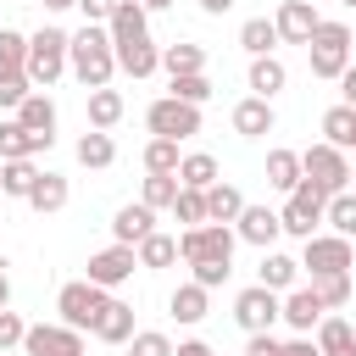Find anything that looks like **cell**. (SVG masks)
Returning a JSON list of instances; mask_svg holds the SVG:
<instances>
[{
  "label": "cell",
  "instance_id": "91938a15",
  "mask_svg": "<svg viewBox=\"0 0 356 356\" xmlns=\"http://www.w3.org/2000/svg\"><path fill=\"white\" fill-rule=\"evenodd\" d=\"M339 6H350V11H356V0H339Z\"/></svg>",
  "mask_w": 356,
  "mask_h": 356
},
{
  "label": "cell",
  "instance_id": "d4e9b609",
  "mask_svg": "<svg viewBox=\"0 0 356 356\" xmlns=\"http://www.w3.org/2000/svg\"><path fill=\"white\" fill-rule=\"evenodd\" d=\"M300 150H267V184L273 189H284V195H295L300 189Z\"/></svg>",
  "mask_w": 356,
  "mask_h": 356
},
{
  "label": "cell",
  "instance_id": "7c38bea8",
  "mask_svg": "<svg viewBox=\"0 0 356 356\" xmlns=\"http://www.w3.org/2000/svg\"><path fill=\"white\" fill-rule=\"evenodd\" d=\"M22 356H83V334L67 323H33L22 339Z\"/></svg>",
  "mask_w": 356,
  "mask_h": 356
},
{
  "label": "cell",
  "instance_id": "3957f363",
  "mask_svg": "<svg viewBox=\"0 0 356 356\" xmlns=\"http://www.w3.org/2000/svg\"><path fill=\"white\" fill-rule=\"evenodd\" d=\"M67 50H72V33L67 28H39L28 39V78H33V89H50L67 72Z\"/></svg>",
  "mask_w": 356,
  "mask_h": 356
},
{
  "label": "cell",
  "instance_id": "be15d7a7",
  "mask_svg": "<svg viewBox=\"0 0 356 356\" xmlns=\"http://www.w3.org/2000/svg\"><path fill=\"white\" fill-rule=\"evenodd\" d=\"M0 206H6V195H0Z\"/></svg>",
  "mask_w": 356,
  "mask_h": 356
},
{
  "label": "cell",
  "instance_id": "6f0895ef",
  "mask_svg": "<svg viewBox=\"0 0 356 356\" xmlns=\"http://www.w3.org/2000/svg\"><path fill=\"white\" fill-rule=\"evenodd\" d=\"M139 6H145V11H167L172 0H139Z\"/></svg>",
  "mask_w": 356,
  "mask_h": 356
},
{
  "label": "cell",
  "instance_id": "db71d44e",
  "mask_svg": "<svg viewBox=\"0 0 356 356\" xmlns=\"http://www.w3.org/2000/svg\"><path fill=\"white\" fill-rule=\"evenodd\" d=\"M172 356H217V350H211V345H206V339H184V345H178V350H172Z\"/></svg>",
  "mask_w": 356,
  "mask_h": 356
},
{
  "label": "cell",
  "instance_id": "277c9868",
  "mask_svg": "<svg viewBox=\"0 0 356 356\" xmlns=\"http://www.w3.org/2000/svg\"><path fill=\"white\" fill-rule=\"evenodd\" d=\"M106 306H111V295H106L100 284H89V278L61 284V295H56L61 323H67V328H78V334H95V323H100V312H106Z\"/></svg>",
  "mask_w": 356,
  "mask_h": 356
},
{
  "label": "cell",
  "instance_id": "c3c4849f",
  "mask_svg": "<svg viewBox=\"0 0 356 356\" xmlns=\"http://www.w3.org/2000/svg\"><path fill=\"white\" fill-rule=\"evenodd\" d=\"M78 11H83V22H111V11H117V0H78Z\"/></svg>",
  "mask_w": 356,
  "mask_h": 356
},
{
  "label": "cell",
  "instance_id": "2e32d148",
  "mask_svg": "<svg viewBox=\"0 0 356 356\" xmlns=\"http://www.w3.org/2000/svg\"><path fill=\"white\" fill-rule=\"evenodd\" d=\"M156 67H161V50H156V39H150V33H139V39L117 44V72H128V78H150Z\"/></svg>",
  "mask_w": 356,
  "mask_h": 356
},
{
  "label": "cell",
  "instance_id": "6125c7cd",
  "mask_svg": "<svg viewBox=\"0 0 356 356\" xmlns=\"http://www.w3.org/2000/svg\"><path fill=\"white\" fill-rule=\"evenodd\" d=\"M350 150H356V139H350Z\"/></svg>",
  "mask_w": 356,
  "mask_h": 356
},
{
  "label": "cell",
  "instance_id": "b9f144b4",
  "mask_svg": "<svg viewBox=\"0 0 356 356\" xmlns=\"http://www.w3.org/2000/svg\"><path fill=\"white\" fill-rule=\"evenodd\" d=\"M172 100H184V106H206L211 100V78L206 72H189V78H172V89H167Z\"/></svg>",
  "mask_w": 356,
  "mask_h": 356
},
{
  "label": "cell",
  "instance_id": "f35d334b",
  "mask_svg": "<svg viewBox=\"0 0 356 356\" xmlns=\"http://www.w3.org/2000/svg\"><path fill=\"white\" fill-rule=\"evenodd\" d=\"M323 222H334V234H339V239H356V189L334 195V200H328V217H323Z\"/></svg>",
  "mask_w": 356,
  "mask_h": 356
},
{
  "label": "cell",
  "instance_id": "ffe728a7",
  "mask_svg": "<svg viewBox=\"0 0 356 356\" xmlns=\"http://www.w3.org/2000/svg\"><path fill=\"white\" fill-rule=\"evenodd\" d=\"M295 278H300V261L295 256H284V250H261V289H273V295H289L295 289Z\"/></svg>",
  "mask_w": 356,
  "mask_h": 356
},
{
  "label": "cell",
  "instance_id": "9a60e30c",
  "mask_svg": "<svg viewBox=\"0 0 356 356\" xmlns=\"http://www.w3.org/2000/svg\"><path fill=\"white\" fill-rule=\"evenodd\" d=\"M323 317H328V306L317 300V289H312V284L284 295V323H289L295 334H317V323H323Z\"/></svg>",
  "mask_w": 356,
  "mask_h": 356
},
{
  "label": "cell",
  "instance_id": "f907efd6",
  "mask_svg": "<svg viewBox=\"0 0 356 356\" xmlns=\"http://www.w3.org/2000/svg\"><path fill=\"white\" fill-rule=\"evenodd\" d=\"M278 356H323V350H317V339H312V334H300V339H284V345H278Z\"/></svg>",
  "mask_w": 356,
  "mask_h": 356
},
{
  "label": "cell",
  "instance_id": "cb8c5ba5",
  "mask_svg": "<svg viewBox=\"0 0 356 356\" xmlns=\"http://www.w3.org/2000/svg\"><path fill=\"white\" fill-rule=\"evenodd\" d=\"M167 312H172L178 323H200V317L211 312V289H200V284L189 278V284H178V289L167 295Z\"/></svg>",
  "mask_w": 356,
  "mask_h": 356
},
{
  "label": "cell",
  "instance_id": "680465c9",
  "mask_svg": "<svg viewBox=\"0 0 356 356\" xmlns=\"http://www.w3.org/2000/svg\"><path fill=\"white\" fill-rule=\"evenodd\" d=\"M44 6H50V11H67V6H78V0H44Z\"/></svg>",
  "mask_w": 356,
  "mask_h": 356
},
{
  "label": "cell",
  "instance_id": "74e56055",
  "mask_svg": "<svg viewBox=\"0 0 356 356\" xmlns=\"http://www.w3.org/2000/svg\"><path fill=\"white\" fill-rule=\"evenodd\" d=\"M172 217H178L184 228H206V222H211V217H206V189H178Z\"/></svg>",
  "mask_w": 356,
  "mask_h": 356
},
{
  "label": "cell",
  "instance_id": "94428289",
  "mask_svg": "<svg viewBox=\"0 0 356 356\" xmlns=\"http://www.w3.org/2000/svg\"><path fill=\"white\" fill-rule=\"evenodd\" d=\"M350 189H356V167H350Z\"/></svg>",
  "mask_w": 356,
  "mask_h": 356
},
{
  "label": "cell",
  "instance_id": "30bf717a",
  "mask_svg": "<svg viewBox=\"0 0 356 356\" xmlns=\"http://www.w3.org/2000/svg\"><path fill=\"white\" fill-rule=\"evenodd\" d=\"M145 122H150L156 139H189V134H200V106H184V100L161 95V100L145 111Z\"/></svg>",
  "mask_w": 356,
  "mask_h": 356
},
{
  "label": "cell",
  "instance_id": "44dd1931",
  "mask_svg": "<svg viewBox=\"0 0 356 356\" xmlns=\"http://www.w3.org/2000/svg\"><path fill=\"white\" fill-rule=\"evenodd\" d=\"M139 328H134V306L128 300H111L106 312H100V323H95V339L100 345H128Z\"/></svg>",
  "mask_w": 356,
  "mask_h": 356
},
{
  "label": "cell",
  "instance_id": "ba28073f",
  "mask_svg": "<svg viewBox=\"0 0 356 356\" xmlns=\"http://www.w3.org/2000/svg\"><path fill=\"white\" fill-rule=\"evenodd\" d=\"M300 267H312V278H334V273H350L356 267V250L339 234H312L306 250H300Z\"/></svg>",
  "mask_w": 356,
  "mask_h": 356
},
{
  "label": "cell",
  "instance_id": "8fae6325",
  "mask_svg": "<svg viewBox=\"0 0 356 356\" xmlns=\"http://www.w3.org/2000/svg\"><path fill=\"white\" fill-rule=\"evenodd\" d=\"M134 267H139V250L134 245H106V250H95L89 256V284H100V289H117V284H128L134 278Z\"/></svg>",
  "mask_w": 356,
  "mask_h": 356
},
{
  "label": "cell",
  "instance_id": "4316f807",
  "mask_svg": "<svg viewBox=\"0 0 356 356\" xmlns=\"http://www.w3.org/2000/svg\"><path fill=\"white\" fill-rule=\"evenodd\" d=\"M317 350L323 356H356V328L345 317H323L317 323Z\"/></svg>",
  "mask_w": 356,
  "mask_h": 356
},
{
  "label": "cell",
  "instance_id": "003e7915",
  "mask_svg": "<svg viewBox=\"0 0 356 356\" xmlns=\"http://www.w3.org/2000/svg\"><path fill=\"white\" fill-rule=\"evenodd\" d=\"M312 6H317V0H312Z\"/></svg>",
  "mask_w": 356,
  "mask_h": 356
},
{
  "label": "cell",
  "instance_id": "ee69618b",
  "mask_svg": "<svg viewBox=\"0 0 356 356\" xmlns=\"http://www.w3.org/2000/svg\"><path fill=\"white\" fill-rule=\"evenodd\" d=\"M312 289H317V300H323L328 312H339V306L350 300V273H334V278H312Z\"/></svg>",
  "mask_w": 356,
  "mask_h": 356
},
{
  "label": "cell",
  "instance_id": "484cf974",
  "mask_svg": "<svg viewBox=\"0 0 356 356\" xmlns=\"http://www.w3.org/2000/svg\"><path fill=\"white\" fill-rule=\"evenodd\" d=\"M239 211H245V195H239L228 178H217V184L206 189V217H211V222H239Z\"/></svg>",
  "mask_w": 356,
  "mask_h": 356
},
{
  "label": "cell",
  "instance_id": "6da1fadb",
  "mask_svg": "<svg viewBox=\"0 0 356 356\" xmlns=\"http://www.w3.org/2000/svg\"><path fill=\"white\" fill-rule=\"evenodd\" d=\"M67 72L95 95V89H111V72H117V44L100 22H83L72 33V50H67Z\"/></svg>",
  "mask_w": 356,
  "mask_h": 356
},
{
  "label": "cell",
  "instance_id": "7dc6e473",
  "mask_svg": "<svg viewBox=\"0 0 356 356\" xmlns=\"http://www.w3.org/2000/svg\"><path fill=\"white\" fill-rule=\"evenodd\" d=\"M22 339H28V323H22L17 312H0V356H6V350H17Z\"/></svg>",
  "mask_w": 356,
  "mask_h": 356
},
{
  "label": "cell",
  "instance_id": "83f0119b",
  "mask_svg": "<svg viewBox=\"0 0 356 356\" xmlns=\"http://www.w3.org/2000/svg\"><path fill=\"white\" fill-rule=\"evenodd\" d=\"M239 44L256 61V56H273V44H284V39H278V22L273 17H250V22H239Z\"/></svg>",
  "mask_w": 356,
  "mask_h": 356
},
{
  "label": "cell",
  "instance_id": "e0dca14e",
  "mask_svg": "<svg viewBox=\"0 0 356 356\" xmlns=\"http://www.w3.org/2000/svg\"><path fill=\"white\" fill-rule=\"evenodd\" d=\"M17 122H22L28 134H39L44 145H56V100H50L44 89H33V95L17 106Z\"/></svg>",
  "mask_w": 356,
  "mask_h": 356
},
{
  "label": "cell",
  "instance_id": "bcb514c9",
  "mask_svg": "<svg viewBox=\"0 0 356 356\" xmlns=\"http://www.w3.org/2000/svg\"><path fill=\"white\" fill-rule=\"evenodd\" d=\"M28 95H33V78H28V72H0V106H6V111H17Z\"/></svg>",
  "mask_w": 356,
  "mask_h": 356
},
{
  "label": "cell",
  "instance_id": "8992f818",
  "mask_svg": "<svg viewBox=\"0 0 356 356\" xmlns=\"http://www.w3.org/2000/svg\"><path fill=\"white\" fill-rule=\"evenodd\" d=\"M234 245H239V234L228 228V222H206V228H184L178 234V256L189 261V267H200V261H234Z\"/></svg>",
  "mask_w": 356,
  "mask_h": 356
},
{
  "label": "cell",
  "instance_id": "1f68e13d",
  "mask_svg": "<svg viewBox=\"0 0 356 356\" xmlns=\"http://www.w3.org/2000/svg\"><path fill=\"white\" fill-rule=\"evenodd\" d=\"M161 67H167V78L206 72V50H200V44H167V50H161Z\"/></svg>",
  "mask_w": 356,
  "mask_h": 356
},
{
  "label": "cell",
  "instance_id": "7402d4cb",
  "mask_svg": "<svg viewBox=\"0 0 356 356\" xmlns=\"http://www.w3.org/2000/svg\"><path fill=\"white\" fill-rule=\"evenodd\" d=\"M39 150H50V145H44L39 134H28L17 117H11V122H0V161H33Z\"/></svg>",
  "mask_w": 356,
  "mask_h": 356
},
{
  "label": "cell",
  "instance_id": "7bdbcfd3",
  "mask_svg": "<svg viewBox=\"0 0 356 356\" xmlns=\"http://www.w3.org/2000/svg\"><path fill=\"white\" fill-rule=\"evenodd\" d=\"M178 139H150L145 145V172H178Z\"/></svg>",
  "mask_w": 356,
  "mask_h": 356
},
{
  "label": "cell",
  "instance_id": "03108f58",
  "mask_svg": "<svg viewBox=\"0 0 356 356\" xmlns=\"http://www.w3.org/2000/svg\"><path fill=\"white\" fill-rule=\"evenodd\" d=\"M6 356H11V350H6Z\"/></svg>",
  "mask_w": 356,
  "mask_h": 356
},
{
  "label": "cell",
  "instance_id": "e575fe53",
  "mask_svg": "<svg viewBox=\"0 0 356 356\" xmlns=\"http://www.w3.org/2000/svg\"><path fill=\"white\" fill-rule=\"evenodd\" d=\"M78 161H83V167H111V161H117V145H111V134L89 128V134L78 139Z\"/></svg>",
  "mask_w": 356,
  "mask_h": 356
},
{
  "label": "cell",
  "instance_id": "7a4b0ae2",
  "mask_svg": "<svg viewBox=\"0 0 356 356\" xmlns=\"http://www.w3.org/2000/svg\"><path fill=\"white\" fill-rule=\"evenodd\" d=\"M350 50H356V33H350V22H317V33H312V44H306V56H312V78H345V67H350Z\"/></svg>",
  "mask_w": 356,
  "mask_h": 356
},
{
  "label": "cell",
  "instance_id": "4fadbf2b",
  "mask_svg": "<svg viewBox=\"0 0 356 356\" xmlns=\"http://www.w3.org/2000/svg\"><path fill=\"white\" fill-rule=\"evenodd\" d=\"M273 22H278V39H284V44H312V33H317L323 17H317L312 0H284Z\"/></svg>",
  "mask_w": 356,
  "mask_h": 356
},
{
  "label": "cell",
  "instance_id": "f546056e",
  "mask_svg": "<svg viewBox=\"0 0 356 356\" xmlns=\"http://www.w3.org/2000/svg\"><path fill=\"white\" fill-rule=\"evenodd\" d=\"M67 200H72V189H67V178H61V172H39V184H33V195H28V206L50 217V211H61Z\"/></svg>",
  "mask_w": 356,
  "mask_h": 356
},
{
  "label": "cell",
  "instance_id": "e7e4bbea",
  "mask_svg": "<svg viewBox=\"0 0 356 356\" xmlns=\"http://www.w3.org/2000/svg\"><path fill=\"white\" fill-rule=\"evenodd\" d=\"M0 172H6V161H0Z\"/></svg>",
  "mask_w": 356,
  "mask_h": 356
},
{
  "label": "cell",
  "instance_id": "f5cc1de1",
  "mask_svg": "<svg viewBox=\"0 0 356 356\" xmlns=\"http://www.w3.org/2000/svg\"><path fill=\"white\" fill-rule=\"evenodd\" d=\"M339 95H345V106H356V61L345 67V78H339Z\"/></svg>",
  "mask_w": 356,
  "mask_h": 356
},
{
  "label": "cell",
  "instance_id": "d6986e66",
  "mask_svg": "<svg viewBox=\"0 0 356 356\" xmlns=\"http://www.w3.org/2000/svg\"><path fill=\"white\" fill-rule=\"evenodd\" d=\"M106 33H111V44H128V39L150 33V11H145L139 0H117V11H111V22H106Z\"/></svg>",
  "mask_w": 356,
  "mask_h": 356
},
{
  "label": "cell",
  "instance_id": "11a10c76",
  "mask_svg": "<svg viewBox=\"0 0 356 356\" xmlns=\"http://www.w3.org/2000/svg\"><path fill=\"white\" fill-rule=\"evenodd\" d=\"M200 11L206 17H222V11H234V0H200Z\"/></svg>",
  "mask_w": 356,
  "mask_h": 356
},
{
  "label": "cell",
  "instance_id": "ab89813d",
  "mask_svg": "<svg viewBox=\"0 0 356 356\" xmlns=\"http://www.w3.org/2000/svg\"><path fill=\"white\" fill-rule=\"evenodd\" d=\"M172 261H178V239L172 234H150L139 245V267H172Z\"/></svg>",
  "mask_w": 356,
  "mask_h": 356
},
{
  "label": "cell",
  "instance_id": "816d5d0a",
  "mask_svg": "<svg viewBox=\"0 0 356 356\" xmlns=\"http://www.w3.org/2000/svg\"><path fill=\"white\" fill-rule=\"evenodd\" d=\"M278 345H284V339H273V334H250L245 356H278Z\"/></svg>",
  "mask_w": 356,
  "mask_h": 356
},
{
  "label": "cell",
  "instance_id": "d590c367",
  "mask_svg": "<svg viewBox=\"0 0 356 356\" xmlns=\"http://www.w3.org/2000/svg\"><path fill=\"white\" fill-rule=\"evenodd\" d=\"M33 184H39V167H33V161H6V172H0V195L28 200V195H33Z\"/></svg>",
  "mask_w": 356,
  "mask_h": 356
},
{
  "label": "cell",
  "instance_id": "5b68a950",
  "mask_svg": "<svg viewBox=\"0 0 356 356\" xmlns=\"http://www.w3.org/2000/svg\"><path fill=\"white\" fill-rule=\"evenodd\" d=\"M300 172H306V184H317L328 200L350 189V156H345V150H334L328 139H323V145H312V150H300Z\"/></svg>",
  "mask_w": 356,
  "mask_h": 356
},
{
  "label": "cell",
  "instance_id": "9c48e42d",
  "mask_svg": "<svg viewBox=\"0 0 356 356\" xmlns=\"http://www.w3.org/2000/svg\"><path fill=\"white\" fill-rule=\"evenodd\" d=\"M284 317V300L273 295V289H261V284H250V289H239L234 295V323L245 328V334H273V323Z\"/></svg>",
  "mask_w": 356,
  "mask_h": 356
},
{
  "label": "cell",
  "instance_id": "836d02e7",
  "mask_svg": "<svg viewBox=\"0 0 356 356\" xmlns=\"http://www.w3.org/2000/svg\"><path fill=\"white\" fill-rule=\"evenodd\" d=\"M178 184H184V189H211V184H217V156H206V150L184 156V161H178Z\"/></svg>",
  "mask_w": 356,
  "mask_h": 356
},
{
  "label": "cell",
  "instance_id": "d6a6232c",
  "mask_svg": "<svg viewBox=\"0 0 356 356\" xmlns=\"http://www.w3.org/2000/svg\"><path fill=\"white\" fill-rule=\"evenodd\" d=\"M122 111H128V106H122V95H117V89H95V95H89V128H100V134H106V128H117V122H122Z\"/></svg>",
  "mask_w": 356,
  "mask_h": 356
},
{
  "label": "cell",
  "instance_id": "60d3db41",
  "mask_svg": "<svg viewBox=\"0 0 356 356\" xmlns=\"http://www.w3.org/2000/svg\"><path fill=\"white\" fill-rule=\"evenodd\" d=\"M0 72H28V39L17 28H0Z\"/></svg>",
  "mask_w": 356,
  "mask_h": 356
},
{
  "label": "cell",
  "instance_id": "4dcf8cb0",
  "mask_svg": "<svg viewBox=\"0 0 356 356\" xmlns=\"http://www.w3.org/2000/svg\"><path fill=\"white\" fill-rule=\"evenodd\" d=\"M323 134H328V145L334 150H350V139H356V106H328L323 111Z\"/></svg>",
  "mask_w": 356,
  "mask_h": 356
},
{
  "label": "cell",
  "instance_id": "603a6c76",
  "mask_svg": "<svg viewBox=\"0 0 356 356\" xmlns=\"http://www.w3.org/2000/svg\"><path fill=\"white\" fill-rule=\"evenodd\" d=\"M234 134H245V139L273 134V100H261V95L239 100V106H234Z\"/></svg>",
  "mask_w": 356,
  "mask_h": 356
},
{
  "label": "cell",
  "instance_id": "681fc988",
  "mask_svg": "<svg viewBox=\"0 0 356 356\" xmlns=\"http://www.w3.org/2000/svg\"><path fill=\"white\" fill-rule=\"evenodd\" d=\"M222 278H228V267H222V261H200V267H195V284H200V289H217Z\"/></svg>",
  "mask_w": 356,
  "mask_h": 356
},
{
  "label": "cell",
  "instance_id": "8d00e7d4",
  "mask_svg": "<svg viewBox=\"0 0 356 356\" xmlns=\"http://www.w3.org/2000/svg\"><path fill=\"white\" fill-rule=\"evenodd\" d=\"M178 189H184V184H178V172H150V178H145V189H139V200H145L150 211H161V206H172V200H178Z\"/></svg>",
  "mask_w": 356,
  "mask_h": 356
},
{
  "label": "cell",
  "instance_id": "9f6ffc18",
  "mask_svg": "<svg viewBox=\"0 0 356 356\" xmlns=\"http://www.w3.org/2000/svg\"><path fill=\"white\" fill-rule=\"evenodd\" d=\"M6 306H11V278L0 273V312H6Z\"/></svg>",
  "mask_w": 356,
  "mask_h": 356
},
{
  "label": "cell",
  "instance_id": "5bb4252c",
  "mask_svg": "<svg viewBox=\"0 0 356 356\" xmlns=\"http://www.w3.org/2000/svg\"><path fill=\"white\" fill-rule=\"evenodd\" d=\"M234 234H239L245 245H256V250H273V239L284 234V217H278V211H267V206H245V211H239V222H234Z\"/></svg>",
  "mask_w": 356,
  "mask_h": 356
},
{
  "label": "cell",
  "instance_id": "f1b7e54d",
  "mask_svg": "<svg viewBox=\"0 0 356 356\" xmlns=\"http://www.w3.org/2000/svg\"><path fill=\"white\" fill-rule=\"evenodd\" d=\"M284 83H289V72H284V61H278V56H256V61H250V95L273 100Z\"/></svg>",
  "mask_w": 356,
  "mask_h": 356
},
{
  "label": "cell",
  "instance_id": "ac0fdd59",
  "mask_svg": "<svg viewBox=\"0 0 356 356\" xmlns=\"http://www.w3.org/2000/svg\"><path fill=\"white\" fill-rule=\"evenodd\" d=\"M111 234H117V245H134V250H139V245L156 234V211H150L145 200H139V206H122V211L111 217Z\"/></svg>",
  "mask_w": 356,
  "mask_h": 356
},
{
  "label": "cell",
  "instance_id": "f6af8a7d",
  "mask_svg": "<svg viewBox=\"0 0 356 356\" xmlns=\"http://www.w3.org/2000/svg\"><path fill=\"white\" fill-rule=\"evenodd\" d=\"M172 350H178V345H172L161 328H139V334L128 339V356H172Z\"/></svg>",
  "mask_w": 356,
  "mask_h": 356
},
{
  "label": "cell",
  "instance_id": "52a82bcc",
  "mask_svg": "<svg viewBox=\"0 0 356 356\" xmlns=\"http://www.w3.org/2000/svg\"><path fill=\"white\" fill-rule=\"evenodd\" d=\"M278 217H284V234L312 239V234H317V222L328 217V195H323L317 184H306V178H300V189L284 200V211H278Z\"/></svg>",
  "mask_w": 356,
  "mask_h": 356
}]
</instances>
